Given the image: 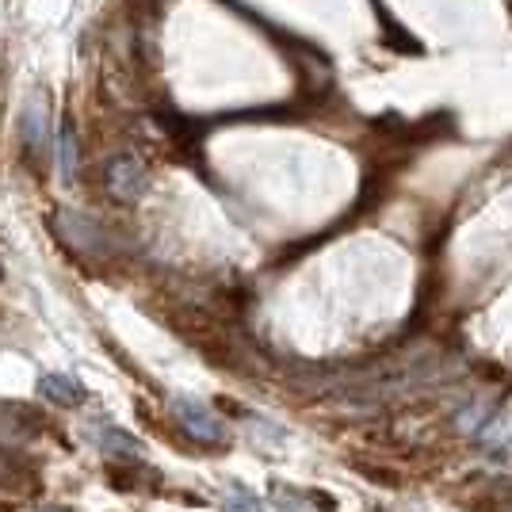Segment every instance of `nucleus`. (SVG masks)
<instances>
[{"label": "nucleus", "mask_w": 512, "mask_h": 512, "mask_svg": "<svg viewBox=\"0 0 512 512\" xmlns=\"http://www.w3.org/2000/svg\"><path fill=\"white\" fill-rule=\"evenodd\" d=\"M73 172H77V142H73V127L65 123V130H62V176L65 180H73Z\"/></svg>", "instance_id": "obj_7"}, {"label": "nucleus", "mask_w": 512, "mask_h": 512, "mask_svg": "<svg viewBox=\"0 0 512 512\" xmlns=\"http://www.w3.org/2000/svg\"><path fill=\"white\" fill-rule=\"evenodd\" d=\"M58 234H62L65 245H73V249H81V253H92V249L104 245V230H100L92 218H85V214H77V211L58 214Z\"/></svg>", "instance_id": "obj_4"}, {"label": "nucleus", "mask_w": 512, "mask_h": 512, "mask_svg": "<svg viewBox=\"0 0 512 512\" xmlns=\"http://www.w3.org/2000/svg\"><path fill=\"white\" fill-rule=\"evenodd\" d=\"M226 505L234 512H260V497L249 490H241V486H234V490L226 493Z\"/></svg>", "instance_id": "obj_8"}, {"label": "nucleus", "mask_w": 512, "mask_h": 512, "mask_svg": "<svg viewBox=\"0 0 512 512\" xmlns=\"http://www.w3.org/2000/svg\"><path fill=\"white\" fill-rule=\"evenodd\" d=\"M20 134H23V146L31 153V161H46L50 157V127H46V104L39 96H31L27 107H23V119H20Z\"/></svg>", "instance_id": "obj_3"}, {"label": "nucleus", "mask_w": 512, "mask_h": 512, "mask_svg": "<svg viewBox=\"0 0 512 512\" xmlns=\"http://www.w3.org/2000/svg\"><path fill=\"white\" fill-rule=\"evenodd\" d=\"M0 276H4V264H0Z\"/></svg>", "instance_id": "obj_10"}, {"label": "nucleus", "mask_w": 512, "mask_h": 512, "mask_svg": "<svg viewBox=\"0 0 512 512\" xmlns=\"http://www.w3.org/2000/svg\"><path fill=\"white\" fill-rule=\"evenodd\" d=\"M172 417L180 421V428H184L192 440H203V444H222V440H226L222 421H218L203 402H195V398H172Z\"/></svg>", "instance_id": "obj_2"}, {"label": "nucleus", "mask_w": 512, "mask_h": 512, "mask_svg": "<svg viewBox=\"0 0 512 512\" xmlns=\"http://www.w3.org/2000/svg\"><path fill=\"white\" fill-rule=\"evenodd\" d=\"M92 436H96V448L107 451V455H138L134 436H130V432H123V428L96 425V428H92Z\"/></svg>", "instance_id": "obj_6"}, {"label": "nucleus", "mask_w": 512, "mask_h": 512, "mask_svg": "<svg viewBox=\"0 0 512 512\" xmlns=\"http://www.w3.org/2000/svg\"><path fill=\"white\" fill-rule=\"evenodd\" d=\"M43 512H62V509H43Z\"/></svg>", "instance_id": "obj_9"}, {"label": "nucleus", "mask_w": 512, "mask_h": 512, "mask_svg": "<svg viewBox=\"0 0 512 512\" xmlns=\"http://www.w3.org/2000/svg\"><path fill=\"white\" fill-rule=\"evenodd\" d=\"M104 184L119 203H134V199H142V195L150 192V172H146V165L138 157H111L104 172Z\"/></svg>", "instance_id": "obj_1"}, {"label": "nucleus", "mask_w": 512, "mask_h": 512, "mask_svg": "<svg viewBox=\"0 0 512 512\" xmlns=\"http://www.w3.org/2000/svg\"><path fill=\"white\" fill-rule=\"evenodd\" d=\"M39 394H43L46 402H54V406H81L88 398V390L81 379H73V375H62V371H50L39 379Z\"/></svg>", "instance_id": "obj_5"}]
</instances>
